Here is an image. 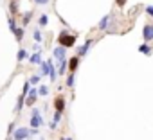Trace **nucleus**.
I'll list each match as a JSON object with an SVG mask.
<instances>
[{
	"instance_id": "obj_7",
	"label": "nucleus",
	"mask_w": 153,
	"mask_h": 140,
	"mask_svg": "<svg viewBox=\"0 0 153 140\" xmlns=\"http://www.w3.org/2000/svg\"><path fill=\"white\" fill-rule=\"evenodd\" d=\"M65 97L63 95H58L56 99H54V111H59V113H63L65 111Z\"/></svg>"
},
{
	"instance_id": "obj_31",
	"label": "nucleus",
	"mask_w": 153,
	"mask_h": 140,
	"mask_svg": "<svg viewBox=\"0 0 153 140\" xmlns=\"http://www.w3.org/2000/svg\"><path fill=\"white\" fill-rule=\"evenodd\" d=\"M126 2H128V0H115V6H117V7H124Z\"/></svg>"
},
{
	"instance_id": "obj_26",
	"label": "nucleus",
	"mask_w": 153,
	"mask_h": 140,
	"mask_svg": "<svg viewBox=\"0 0 153 140\" xmlns=\"http://www.w3.org/2000/svg\"><path fill=\"white\" fill-rule=\"evenodd\" d=\"M38 24H40V27H45V25L49 24V16H47V15H42V16L38 18Z\"/></svg>"
},
{
	"instance_id": "obj_16",
	"label": "nucleus",
	"mask_w": 153,
	"mask_h": 140,
	"mask_svg": "<svg viewBox=\"0 0 153 140\" xmlns=\"http://www.w3.org/2000/svg\"><path fill=\"white\" fill-rule=\"evenodd\" d=\"M40 81H42V74H33V76L29 77L31 86H38V85H40Z\"/></svg>"
},
{
	"instance_id": "obj_15",
	"label": "nucleus",
	"mask_w": 153,
	"mask_h": 140,
	"mask_svg": "<svg viewBox=\"0 0 153 140\" xmlns=\"http://www.w3.org/2000/svg\"><path fill=\"white\" fill-rule=\"evenodd\" d=\"M29 63H33V65H42V63H43L42 54H40V52H34V54L29 57Z\"/></svg>"
},
{
	"instance_id": "obj_23",
	"label": "nucleus",
	"mask_w": 153,
	"mask_h": 140,
	"mask_svg": "<svg viewBox=\"0 0 153 140\" xmlns=\"http://www.w3.org/2000/svg\"><path fill=\"white\" fill-rule=\"evenodd\" d=\"M33 40H34L36 43H42V41H43V36H42V31H38V29H36V31L33 32Z\"/></svg>"
},
{
	"instance_id": "obj_6",
	"label": "nucleus",
	"mask_w": 153,
	"mask_h": 140,
	"mask_svg": "<svg viewBox=\"0 0 153 140\" xmlns=\"http://www.w3.org/2000/svg\"><path fill=\"white\" fill-rule=\"evenodd\" d=\"M112 20H114V15H105V16L99 20V24H97V29H101V31H106V29H108V25L112 24Z\"/></svg>"
},
{
	"instance_id": "obj_2",
	"label": "nucleus",
	"mask_w": 153,
	"mask_h": 140,
	"mask_svg": "<svg viewBox=\"0 0 153 140\" xmlns=\"http://www.w3.org/2000/svg\"><path fill=\"white\" fill-rule=\"evenodd\" d=\"M42 124H43L42 113H40V110H38V108H34V106H33V110H31V127L40 129V126H42Z\"/></svg>"
},
{
	"instance_id": "obj_34",
	"label": "nucleus",
	"mask_w": 153,
	"mask_h": 140,
	"mask_svg": "<svg viewBox=\"0 0 153 140\" xmlns=\"http://www.w3.org/2000/svg\"><path fill=\"white\" fill-rule=\"evenodd\" d=\"M61 140H72V138H70V136H63Z\"/></svg>"
},
{
	"instance_id": "obj_20",
	"label": "nucleus",
	"mask_w": 153,
	"mask_h": 140,
	"mask_svg": "<svg viewBox=\"0 0 153 140\" xmlns=\"http://www.w3.org/2000/svg\"><path fill=\"white\" fill-rule=\"evenodd\" d=\"M24 104H25V97H24V95H20V97H18V104H16L15 111H16V113H20V111H22V108H24Z\"/></svg>"
},
{
	"instance_id": "obj_29",
	"label": "nucleus",
	"mask_w": 153,
	"mask_h": 140,
	"mask_svg": "<svg viewBox=\"0 0 153 140\" xmlns=\"http://www.w3.org/2000/svg\"><path fill=\"white\" fill-rule=\"evenodd\" d=\"M144 11H146V15H148V16H151V18H153V6H146V7H144Z\"/></svg>"
},
{
	"instance_id": "obj_8",
	"label": "nucleus",
	"mask_w": 153,
	"mask_h": 140,
	"mask_svg": "<svg viewBox=\"0 0 153 140\" xmlns=\"http://www.w3.org/2000/svg\"><path fill=\"white\" fill-rule=\"evenodd\" d=\"M79 59L81 57H78V56H72L68 59V72L70 74H76V70H78V66H79Z\"/></svg>"
},
{
	"instance_id": "obj_27",
	"label": "nucleus",
	"mask_w": 153,
	"mask_h": 140,
	"mask_svg": "<svg viewBox=\"0 0 153 140\" xmlns=\"http://www.w3.org/2000/svg\"><path fill=\"white\" fill-rule=\"evenodd\" d=\"M25 57H27V50H25V49H20L18 54H16V59H18V61H24Z\"/></svg>"
},
{
	"instance_id": "obj_11",
	"label": "nucleus",
	"mask_w": 153,
	"mask_h": 140,
	"mask_svg": "<svg viewBox=\"0 0 153 140\" xmlns=\"http://www.w3.org/2000/svg\"><path fill=\"white\" fill-rule=\"evenodd\" d=\"M137 50H139L140 54H144V56H151V54H153V47H151L149 43H146V41H144L142 45H139Z\"/></svg>"
},
{
	"instance_id": "obj_3",
	"label": "nucleus",
	"mask_w": 153,
	"mask_h": 140,
	"mask_svg": "<svg viewBox=\"0 0 153 140\" xmlns=\"http://www.w3.org/2000/svg\"><path fill=\"white\" fill-rule=\"evenodd\" d=\"M92 40H87L83 45H79L78 49H76V56H78V57H83V56H87V52L90 50V47H92Z\"/></svg>"
},
{
	"instance_id": "obj_12",
	"label": "nucleus",
	"mask_w": 153,
	"mask_h": 140,
	"mask_svg": "<svg viewBox=\"0 0 153 140\" xmlns=\"http://www.w3.org/2000/svg\"><path fill=\"white\" fill-rule=\"evenodd\" d=\"M52 56L56 57V61H59V59L67 57V49H65V47H56V49L52 50Z\"/></svg>"
},
{
	"instance_id": "obj_33",
	"label": "nucleus",
	"mask_w": 153,
	"mask_h": 140,
	"mask_svg": "<svg viewBox=\"0 0 153 140\" xmlns=\"http://www.w3.org/2000/svg\"><path fill=\"white\" fill-rule=\"evenodd\" d=\"M29 133H31V136H34V135H38V133H40V129H34V127H29Z\"/></svg>"
},
{
	"instance_id": "obj_21",
	"label": "nucleus",
	"mask_w": 153,
	"mask_h": 140,
	"mask_svg": "<svg viewBox=\"0 0 153 140\" xmlns=\"http://www.w3.org/2000/svg\"><path fill=\"white\" fill-rule=\"evenodd\" d=\"M7 25H9V31H11V32H15V31L18 29V27H16V22H15V18H13V16H9V18H7Z\"/></svg>"
},
{
	"instance_id": "obj_24",
	"label": "nucleus",
	"mask_w": 153,
	"mask_h": 140,
	"mask_svg": "<svg viewBox=\"0 0 153 140\" xmlns=\"http://www.w3.org/2000/svg\"><path fill=\"white\" fill-rule=\"evenodd\" d=\"M40 66H42V76H49V59H45Z\"/></svg>"
},
{
	"instance_id": "obj_13",
	"label": "nucleus",
	"mask_w": 153,
	"mask_h": 140,
	"mask_svg": "<svg viewBox=\"0 0 153 140\" xmlns=\"http://www.w3.org/2000/svg\"><path fill=\"white\" fill-rule=\"evenodd\" d=\"M49 79H51V83H54L58 79V70H56V66L51 59H49Z\"/></svg>"
},
{
	"instance_id": "obj_35",
	"label": "nucleus",
	"mask_w": 153,
	"mask_h": 140,
	"mask_svg": "<svg viewBox=\"0 0 153 140\" xmlns=\"http://www.w3.org/2000/svg\"><path fill=\"white\" fill-rule=\"evenodd\" d=\"M40 140H45V138H40Z\"/></svg>"
},
{
	"instance_id": "obj_25",
	"label": "nucleus",
	"mask_w": 153,
	"mask_h": 140,
	"mask_svg": "<svg viewBox=\"0 0 153 140\" xmlns=\"http://www.w3.org/2000/svg\"><path fill=\"white\" fill-rule=\"evenodd\" d=\"M38 94H40L42 97L49 95V86H45V85H40V86H38Z\"/></svg>"
},
{
	"instance_id": "obj_5",
	"label": "nucleus",
	"mask_w": 153,
	"mask_h": 140,
	"mask_svg": "<svg viewBox=\"0 0 153 140\" xmlns=\"http://www.w3.org/2000/svg\"><path fill=\"white\" fill-rule=\"evenodd\" d=\"M142 38H144L146 43L153 41V24H146V25H144V29H142Z\"/></svg>"
},
{
	"instance_id": "obj_17",
	"label": "nucleus",
	"mask_w": 153,
	"mask_h": 140,
	"mask_svg": "<svg viewBox=\"0 0 153 140\" xmlns=\"http://www.w3.org/2000/svg\"><path fill=\"white\" fill-rule=\"evenodd\" d=\"M31 16H33L31 11H25V13H24V16H22V27H25V25L31 22Z\"/></svg>"
},
{
	"instance_id": "obj_1",
	"label": "nucleus",
	"mask_w": 153,
	"mask_h": 140,
	"mask_svg": "<svg viewBox=\"0 0 153 140\" xmlns=\"http://www.w3.org/2000/svg\"><path fill=\"white\" fill-rule=\"evenodd\" d=\"M58 43H59V47L70 49V47H74V45H76V36H74V34H70L68 31H63V32H59V34H58Z\"/></svg>"
},
{
	"instance_id": "obj_14",
	"label": "nucleus",
	"mask_w": 153,
	"mask_h": 140,
	"mask_svg": "<svg viewBox=\"0 0 153 140\" xmlns=\"http://www.w3.org/2000/svg\"><path fill=\"white\" fill-rule=\"evenodd\" d=\"M61 117H63V113H59V111H54V115H52V122L49 124V127H51V129H56V126L61 122Z\"/></svg>"
},
{
	"instance_id": "obj_18",
	"label": "nucleus",
	"mask_w": 153,
	"mask_h": 140,
	"mask_svg": "<svg viewBox=\"0 0 153 140\" xmlns=\"http://www.w3.org/2000/svg\"><path fill=\"white\" fill-rule=\"evenodd\" d=\"M74 83H76V74H68V76H67V79H65V85H67L68 88H72V86H74Z\"/></svg>"
},
{
	"instance_id": "obj_30",
	"label": "nucleus",
	"mask_w": 153,
	"mask_h": 140,
	"mask_svg": "<svg viewBox=\"0 0 153 140\" xmlns=\"http://www.w3.org/2000/svg\"><path fill=\"white\" fill-rule=\"evenodd\" d=\"M49 2H51V0H34V4H36V6H47Z\"/></svg>"
},
{
	"instance_id": "obj_28",
	"label": "nucleus",
	"mask_w": 153,
	"mask_h": 140,
	"mask_svg": "<svg viewBox=\"0 0 153 140\" xmlns=\"http://www.w3.org/2000/svg\"><path fill=\"white\" fill-rule=\"evenodd\" d=\"M15 129H16V126H15V122H11V124H9V127H7V138H13Z\"/></svg>"
},
{
	"instance_id": "obj_22",
	"label": "nucleus",
	"mask_w": 153,
	"mask_h": 140,
	"mask_svg": "<svg viewBox=\"0 0 153 140\" xmlns=\"http://www.w3.org/2000/svg\"><path fill=\"white\" fill-rule=\"evenodd\" d=\"M15 38H16V41H18V43L24 40V27H18V29L15 31Z\"/></svg>"
},
{
	"instance_id": "obj_19",
	"label": "nucleus",
	"mask_w": 153,
	"mask_h": 140,
	"mask_svg": "<svg viewBox=\"0 0 153 140\" xmlns=\"http://www.w3.org/2000/svg\"><path fill=\"white\" fill-rule=\"evenodd\" d=\"M9 13L11 15L18 13V2H16V0H11V2H9Z\"/></svg>"
},
{
	"instance_id": "obj_10",
	"label": "nucleus",
	"mask_w": 153,
	"mask_h": 140,
	"mask_svg": "<svg viewBox=\"0 0 153 140\" xmlns=\"http://www.w3.org/2000/svg\"><path fill=\"white\" fill-rule=\"evenodd\" d=\"M56 63H58V66H56L58 76H65V70L68 68V59H67V57H63V59H59V61H56Z\"/></svg>"
},
{
	"instance_id": "obj_4",
	"label": "nucleus",
	"mask_w": 153,
	"mask_h": 140,
	"mask_svg": "<svg viewBox=\"0 0 153 140\" xmlns=\"http://www.w3.org/2000/svg\"><path fill=\"white\" fill-rule=\"evenodd\" d=\"M29 136H31V133H29L27 127H16L15 129V135H13V140H25Z\"/></svg>"
},
{
	"instance_id": "obj_32",
	"label": "nucleus",
	"mask_w": 153,
	"mask_h": 140,
	"mask_svg": "<svg viewBox=\"0 0 153 140\" xmlns=\"http://www.w3.org/2000/svg\"><path fill=\"white\" fill-rule=\"evenodd\" d=\"M33 50H34V52H42V47H40V43H34V45H33Z\"/></svg>"
},
{
	"instance_id": "obj_9",
	"label": "nucleus",
	"mask_w": 153,
	"mask_h": 140,
	"mask_svg": "<svg viewBox=\"0 0 153 140\" xmlns=\"http://www.w3.org/2000/svg\"><path fill=\"white\" fill-rule=\"evenodd\" d=\"M38 95H40V94H38V86H33V88L29 90V95H27V104H29L31 108H33V104L36 102Z\"/></svg>"
}]
</instances>
